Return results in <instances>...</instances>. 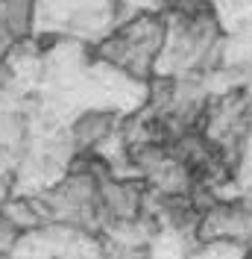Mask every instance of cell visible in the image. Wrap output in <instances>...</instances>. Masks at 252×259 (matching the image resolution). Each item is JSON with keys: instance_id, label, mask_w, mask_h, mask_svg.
I'll return each instance as SVG.
<instances>
[{"instance_id": "cell-1", "label": "cell", "mask_w": 252, "mask_h": 259, "mask_svg": "<svg viewBox=\"0 0 252 259\" xmlns=\"http://www.w3.org/2000/svg\"><path fill=\"white\" fill-rule=\"evenodd\" d=\"M120 130V118L114 109H85L68 124V139L77 153L82 150H100L114 133Z\"/></svg>"}, {"instance_id": "cell-2", "label": "cell", "mask_w": 252, "mask_h": 259, "mask_svg": "<svg viewBox=\"0 0 252 259\" xmlns=\"http://www.w3.org/2000/svg\"><path fill=\"white\" fill-rule=\"evenodd\" d=\"M35 0H0V41L6 48H21L32 35Z\"/></svg>"}, {"instance_id": "cell-3", "label": "cell", "mask_w": 252, "mask_h": 259, "mask_svg": "<svg viewBox=\"0 0 252 259\" xmlns=\"http://www.w3.org/2000/svg\"><path fill=\"white\" fill-rule=\"evenodd\" d=\"M161 9L167 18H188V21L217 15L214 0H161Z\"/></svg>"}, {"instance_id": "cell-4", "label": "cell", "mask_w": 252, "mask_h": 259, "mask_svg": "<svg viewBox=\"0 0 252 259\" xmlns=\"http://www.w3.org/2000/svg\"><path fill=\"white\" fill-rule=\"evenodd\" d=\"M21 242H24V233L6 215H0V256H12V250Z\"/></svg>"}, {"instance_id": "cell-5", "label": "cell", "mask_w": 252, "mask_h": 259, "mask_svg": "<svg viewBox=\"0 0 252 259\" xmlns=\"http://www.w3.org/2000/svg\"><path fill=\"white\" fill-rule=\"evenodd\" d=\"M0 259H15V256H0Z\"/></svg>"}]
</instances>
